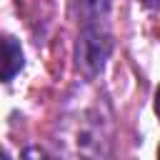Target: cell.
<instances>
[{"mask_svg":"<svg viewBox=\"0 0 160 160\" xmlns=\"http://www.w3.org/2000/svg\"><path fill=\"white\" fill-rule=\"evenodd\" d=\"M58 145L65 152V160H110V135L105 120L88 110L62 132Z\"/></svg>","mask_w":160,"mask_h":160,"instance_id":"cell-1","label":"cell"},{"mask_svg":"<svg viewBox=\"0 0 160 160\" xmlns=\"http://www.w3.org/2000/svg\"><path fill=\"white\" fill-rule=\"evenodd\" d=\"M110 52H112V35L108 30V22L80 25V35H78V45H75V65L88 80H92L102 72Z\"/></svg>","mask_w":160,"mask_h":160,"instance_id":"cell-2","label":"cell"},{"mask_svg":"<svg viewBox=\"0 0 160 160\" xmlns=\"http://www.w3.org/2000/svg\"><path fill=\"white\" fill-rule=\"evenodd\" d=\"M25 65V55L20 48V40L12 35H0V82L12 80Z\"/></svg>","mask_w":160,"mask_h":160,"instance_id":"cell-3","label":"cell"},{"mask_svg":"<svg viewBox=\"0 0 160 160\" xmlns=\"http://www.w3.org/2000/svg\"><path fill=\"white\" fill-rule=\"evenodd\" d=\"M78 10V22H108L110 12V0H75Z\"/></svg>","mask_w":160,"mask_h":160,"instance_id":"cell-4","label":"cell"},{"mask_svg":"<svg viewBox=\"0 0 160 160\" xmlns=\"http://www.w3.org/2000/svg\"><path fill=\"white\" fill-rule=\"evenodd\" d=\"M22 160H55V158H52V155H48L42 148H25Z\"/></svg>","mask_w":160,"mask_h":160,"instance_id":"cell-5","label":"cell"},{"mask_svg":"<svg viewBox=\"0 0 160 160\" xmlns=\"http://www.w3.org/2000/svg\"><path fill=\"white\" fill-rule=\"evenodd\" d=\"M0 160H10V155H8L5 150H0Z\"/></svg>","mask_w":160,"mask_h":160,"instance_id":"cell-6","label":"cell"}]
</instances>
